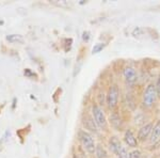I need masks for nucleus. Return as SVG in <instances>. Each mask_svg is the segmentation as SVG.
<instances>
[{
  "label": "nucleus",
  "mask_w": 160,
  "mask_h": 158,
  "mask_svg": "<svg viewBox=\"0 0 160 158\" xmlns=\"http://www.w3.org/2000/svg\"><path fill=\"white\" fill-rule=\"evenodd\" d=\"M148 142L149 144H156L160 142V119L156 120V122L154 123L153 129H152L151 136H149Z\"/></svg>",
  "instance_id": "nucleus-10"
},
{
  "label": "nucleus",
  "mask_w": 160,
  "mask_h": 158,
  "mask_svg": "<svg viewBox=\"0 0 160 158\" xmlns=\"http://www.w3.org/2000/svg\"><path fill=\"white\" fill-rule=\"evenodd\" d=\"M153 126H154V121H148L146 124H144L141 127H139L138 131H137V139H138L139 143H145V142L148 141Z\"/></svg>",
  "instance_id": "nucleus-7"
},
{
  "label": "nucleus",
  "mask_w": 160,
  "mask_h": 158,
  "mask_svg": "<svg viewBox=\"0 0 160 158\" xmlns=\"http://www.w3.org/2000/svg\"><path fill=\"white\" fill-rule=\"evenodd\" d=\"M7 40L10 41V42H22V35L18 34H11V35H8Z\"/></svg>",
  "instance_id": "nucleus-16"
},
{
  "label": "nucleus",
  "mask_w": 160,
  "mask_h": 158,
  "mask_svg": "<svg viewBox=\"0 0 160 158\" xmlns=\"http://www.w3.org/2000/svg\"><path fill=\"white\" fill-rule=\"evenodd\" d=\"M105 46H106V44L105 43H98V44H96V45L93 47V54H97V53H99V51H102V49L105 48Z\"/></svg>",
  "instance_id": "nucleus-17"
},
{
  "label": "nucleus",
  "mask_w": 160,
  "mask_h": 158,
  "mask_svg": "<svg viewBox=\"0 0 160 158\" xmlns=\"http://www.w3.org/2000/svg\"><path fill=\"white\" fill-rule=\"evenodd\" d=\"M109 122H110V125L112 126V128L115 129V130L122 131L124 129V121L121 118L120 113L118 111L111 112V115L109 116Z\"/></svg>",
  "instance_id": "nucleus-9"
},
{
  "label": "nucleus",
  "mask_w": 160,
  "mask_h": 158,
  "mask_svg": "<svg viewBox=\"0 0 160 158\" xmlns=\"http://www.w3.org/2000/svg\"><path fill=\"white\" fill-rule=\"evenodd\" d=\"M124 143L126 144V146L131 147V149H138L139 146V141L137 139V136L133 133V130L131 128H127L124 133Z\"/></svg>",
  "instance_id": "nucleus-8"
},
{
  "label": "nucleus",
  "mask_w": 160,
  "mask_h": 158,
  "mask_svg": "<svg viewBox=\"0 0 160 158\" xmlns=\"http://www.w3.org/2000/svg\"><path fill=\"white\" fill-rule=\"evenodd\" d=\"M123 78L125 80L126 85H128L129 88L136 87L139 81L138 69L133 65H126L123 69Z\"/></svg>",
  "instance_id": "nucleus-5"
},
{
  "label": "nucleus",
  "mask_w": 160,
  "mask_h": 158,
  "mask_svg": "<svg viewBox=\"0 0 160 158\" xmlns=\"http://www.w3.org/2000/svg\"><path fill=\"white\" fill-rule=\"evenodd\" d=\"M155 88H156V92L157 95H158V98H160V74L158 75L156 79V82H155Z\"/></svg>",
  "instance_id": "nucleus-18"
},
{
  "label": "nucleus",
  "mask_w": 160,
  "mask_h": 158,
  "mask_svg": "<svg viewBox=\"0 0 160 158\" xmlns=\"http://www.w3.org/2000/svg\"><path fill=\"white\" fill-rule=\"evenodd\" d=\"M128 158H143V153L139 149H133L128 153Z\"/></svg>",
  "instance_id": "nucleus-15"
},
{
  "label": "nucleus",
  "mask_w": 160,
  "mask_h": 158,
  "mask_svg": "<svg viewBox=\"0 0 160 158\" xmlns=\"http://www.w3.org/2000/svg\"><path fill=\"white\" fill-rule=\"evenodd\" d=\"M125 104L130 111H135L137 109V107H138V102H137L135 93L131 92V91H128L125 94Z\"/></svg>",
  "instance_id": "nucleus-11"
},
{
  "label": "nucleus",
  "mask_w": 160,
  "mask_h": 158,
  "mask_svg": "<svg viewBox=\"0 0 160 158\" xmlns=\"http://www.w3.org/2000/svg\"><path fill=\"white\" fill-rule=\"evenodd\" d=\"M78 140L83 146V149L89 153V154H94L95 149H96V144H95V140L93 135L90 131L86 129H79L78 130Z\"/></svg>",
  "instance_id": "nucleus-2"
},
{
  "label": "nucleus",
  "mask_w": 160,
  "mask_h": 158,
  "mask_svg": "<svg viewBox=\"0 0 160 158\" xmlns=\"http://www.w3.org/2000/svg\"><path fill=\"white\" fill-rule=\"evenodd\" d=\"M94 154H95V156H96V158H108V153L102 144H97Z\"/></svg>",
  "instance_id": "nucleus-14"
},
{
  "label": "nucleus",
  "mask_w": 160,
  "mask_h": 158,
  "mask_svg": "<svg viewBox=\"0 0 160 158\" xmlns=\"http://www.w3.org/2000/svg\"><path fill=\"white\" fill-rule=\"evenodd\" d=\"M73 158H79V157H78V155H77V154H74Z\"/></svg>",
  "instance_id": "nucleus-19"
},
{
  "label": "nucleus",
  "mask_w": 160,
  "mask_h": 158,
  "mask_svg": "<svg viewBox=\"0 0 160 158\" xmlns=\"http://www.w3.org/2000/svg\"><path fill=\"white\" fill-rule=\"evenodd\" d=\"M118 98H120V88L115 84H111L106 96V104L110 110H114L118 107Z\"/></svg>",
  "instance_id": "nucleus-6"
},
{
  "label": "nucleus",
  "mask_w": 160,
  "mask_h": 158,
  "mask_svg": "<svg viewBox=\"0 0 160 158\" xmlns=\"http://www.w3.org/2000/svg\"><path fill=\"white\" fill-rule=\"evenodd\" d=\"M158 100V95L156 92L155 84L151 82L145 87L141 96V108L144 111L153 109Z\"/></svg>",
  "instance_id": "nucleus-1"
},
{
  "label": "nucleus",
  "mask_w": 160,
  "mask_h": 158,
  "mask_svg": "<svg viewBox=\"0 0 160 158\" xmlns=\"http://www.w3.org/2000/svg\"><path fill=\"white\" fill-rule=\"evenodd\" d=\"M92 116L94 119L95 123H96L97 127L100 129H104V130H107L108 129V120L106 118V115L102 110V108L100 107L98 104L94 103L92 105Z\"/></svg>",
  "instance_id": "nucleus-3"
},
{
  "label": "nucleus",
  "mask_w": 160,
  "mask_h": 158,
  "mask_svg": "<svg viewBox=\"0 0 160 158\" xmlns=\"http://www.w3.org/2000/svg\"><path fill=\"white\" fill-rule=\"evenodd\" d=\"M82 123H83V125L86 126V128L88 129V131L90 130V131H92V133H95V134L98 133V127H97V125H96V123H95L93 116L89 115H86L83 116Z\"/></svg>",
  "instance_id": "nucleus-12"
},
{
  "label": "nucleus",
  "mask_w": 160,
  "mask_h": 158,
  "mask_svg": "<svg viewBox=\"0 0 160 158\" xmlns=\"http://www.w3.org/2000/svg\"><path fill=\"white\" fill-rule=\"evenodd\" d=\"M133 121H135V124L137 126H139V127H141L142 125H144V124L148 123V115H146V112L144 110L142 111H137L135 113V119H133Z\"/></svg>",
  "instance_id": "nucleus-13"
},
{
  "label": "nucleus",
  "mask_w": 160,
  "mask_h": 158,
  "mask_svg": "<svg viewBox=\"0 0 160 158\" xmlns=\"http://www.w3.org/2000/svg\"><path fill=\"white\" fill-rule=\"evenodd\" d=\"M109 150L111 153L117 155L118 158H128V151L126 146L121 142L117 136H112L109 139Z\"/></svg>",
  "instance_id": "nucleus-4"
}]
</instances>
